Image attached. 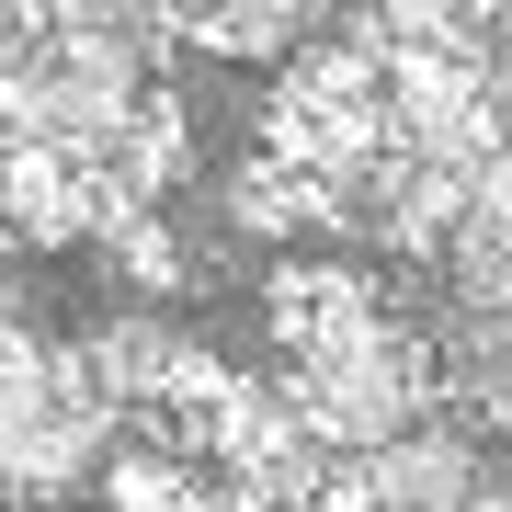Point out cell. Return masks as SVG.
<instances>
[{"label":"cell","mask_w":512,"mask_h":512,"mask_svg":"<svg viewBox=\"0 0 512 512\" xmlns=\"http://www.w3.org/2000/svg\"><path fill=\"white\" fill-rule=\"evenodd\" d=\"M285 410L308 433V456L353 467V456H376V444H399L410 421L444 410V342L410 330L399 308H376L308 353H285Z\"/></svg>","instance_id":"6da1fadb"},{"label":"cell","mask_w":512,"mask_h":512,"mask_svg":"<svg viewBox=\"0 0 512 512\" xmlns=\"http://www.w3.org/2000/svg\"><path fill=\"white\" fill-rule=\"evenodd\" d=\"M160 46H148V23H92V35H35V57L12 69V137L35 148H69L80 171L126 160V148L160 126Z\"/></svg>","instance_id":"7a4b0ae2"},{"label":"cell","mask_w":512,"mask_h":512,"mask_svg":"<svg viewBox=\"0 0 512 512\" xmlns=\"http://www.w3.org/2000/svg\"><path fill=\"white\" fill-rule=\"evenodd\" d=\"M80 228H114L103 183L69 160V148H35V137H0V251H57Z\"/></svg>","instance_id":"277c9868"},{"label":"cell","mask_w":512,"mask_h":512,"mask_svg":"<svg viewBox=\"0 0 512 512\" xmlns=\"http://www.w3.org/2000/svg\"><path fill=\"white\" fill-rule=\"evenodd\" d=\"M353 490H365V512H512L478 410H433V421H410L399 444L353 456Z\"/></svg>","instance_id":"3957f363"},{"label":"cell","mask_w":512,"mask_h":512,"mask_svg":"<svg viewBox=\"0 0 512 512\" xmlns=\"http://www.w3.org/2000/svg\"><path fill=\"white\" fill-rule=\"evenodd\" d=\"M330 12H342V0H217V12L194 23V46L205 57H308Z\"/></svg>","instance_id":"8992f818"},{"label":"cell","mask_w":512,"mask_h":512,"mask_svg":"<svg viewBox=\"0 0 512 512\" xmlns=\"http://www.w3.org/2000/svg\"><path fill=\"white\" fill-rule=\"evenodd\" d=\"M35 57V0H0V80Z\"/></svg>","instance_id":"52a82bcc"},{"label":"cell","mask_w":512,"mask_h":512,"mask_svg":"<svg viewBox=\"0 0 512 512\" xmlns=\"http://www.w3.org/2000/svg\"><path fill=\"white\" fill-rule=\"evenodd\" d=\"M433 262H444V308H512V183H478L456 228L433 239Z\"/></svg>","instance_id":"5b68a950"}]
</instances>
